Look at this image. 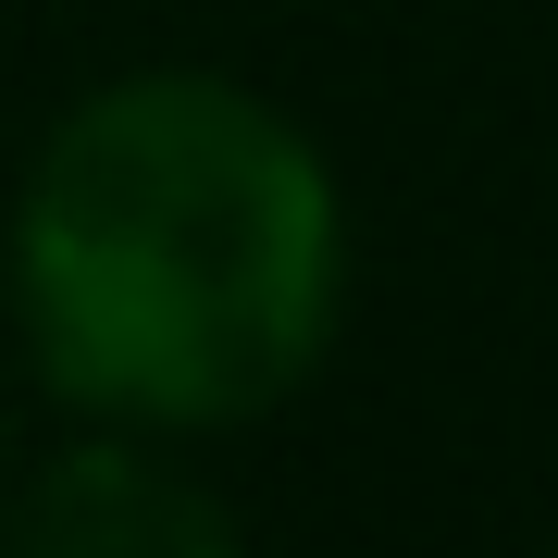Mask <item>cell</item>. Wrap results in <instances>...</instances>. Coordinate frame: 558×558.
<instances>
[{
    "label": "cell",
    "instance_id": "2",
    "mask_svg": "<svg viewBox=\"0 0 558 558\" xmlns=\"http://www.w3.org/2000/svg\"><path fill=\"white\" fill-rule=\"evenodd\" d=\"M0 558H248V521L174 447L75 435L0 484Z\"/></svg>",
    "mask_w": 558,
    "mask_h": 558
},
{
    "label": "cell",
    "instance_id": "1",
    "mask_svg": "<svg viewBox=\"0 0 558 558\" xmlns=\"http://www.w3.org/2000/svg\"><path fill=\"white\" fill-rule=\"evenodd\" d=\"M348 186L274 87L124 62L75 87L0 211L13 360L87 435L199 447L274 422L348 336Z\"/></svg>",
    "mask_w": 558,
    "mask_h": 558
},
{
    "label": "cell",
    "instance_id": "4",
    "mask_svg": "<svg viewBox=\"0 0 558 558\" xmlns=\"http://www.w3.org/2000/svg\"><path fill=\"white\" fill-rule=\"evenodd\" d=\"M546 558H558V534H546Z\"/></svg>",
    "mask_w": 558,
    "mask_h": 558
},
{
    "label": "cell",
    "instance_id": "3",
    "mask_svg": "<svg viewBox=\"0 0 558 558\" xmlns=\"http://www.w3.org/2000/svg\"><path fill=\"white\" fill-rule=\"evenodd\" d=\"M0 484H13V373H0Z\"/></svg>",
    "mask_w": 558,
    "mask_h": 558
}]
</instances>
